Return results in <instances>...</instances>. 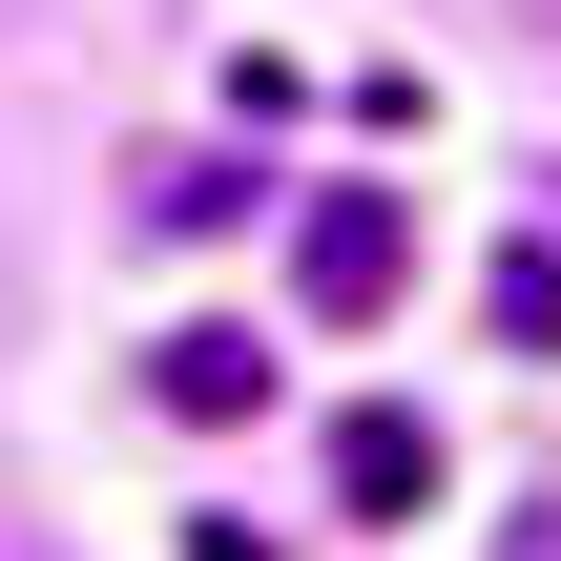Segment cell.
Returning <instances> with one entry per match:
<instances>
[{
    "instance_id": "obj_4",
    "label": "cell",
    "mask_w": 561,
    "mask_h": 561,
    "mask_svg": "<svg viewBox=\"0 0 561 561\" xmlns=\"http://www.w3.org/2000/svg\"><path fill=\"white\" fill-rule=\"evenodd\" d=\"M479 312H500V354H561V250H541V229L479 271Z\"/></svg>"
},
{
    "instance_id": "obj_2",
    "label": "cell",
    "mask_w": 561,
    "mask_h": 561,
    "mask_svg": "<svg viewBox=\"0 0 561 561\" xmlns=\"http://www.w3.org/2000/svg\"><path fill=\"white\" fill-rule=\"evenodd\" d=\"M333 500H354V520H416V500H437V416L354 396V416H333Z\"/></svg>"
},
{
    "instance_id": "obj_1",
    "label": "cell",
    "mask_w": 561,
    "mask_h": 561,
    "mask_svg": "<svg viewBox=\"0 0 561 561\" xmlns=\"http://www.w3.org/2000/svg\"><path fill=\"white\" fill-rule=\"evenodd\" d=\"M396 271H416V208H396V187H312V229H291V291H312L333 333H375V312H396Z\"/></svg>"
},
{
    "instance_id": "obj_3",
    "label": "cell",
    "mask_w": 561,
    "mask_h": 561,
    "mask_svg": "<svg viewBox=\"0 0 561 561\" xmlns=\"http://www.w3.org/2000/svg\"><path fill=\"white\" fill-rule=\"evenodd\" d=\"M146 396H167V416H271V333H167Z\"/></svg>"
},
{
    "instance_id": "obj_5",
    "label": "cell",
    "mask_w": 561,
    "mask_h": 561,
    "mask_svg": "<svg viewBox=\"0 0 561 561\" xmlns=\"http://www.w3.org/2000/svg\"><path fill=\"white\" fill-rule=\"evenodd\" d=\"M500 21H541V42H561V0H500Z\"/></svg>"
}]
</instances>
